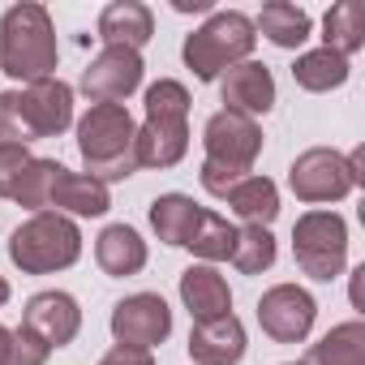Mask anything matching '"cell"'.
Listing matches in <instances>:
<instances>
[{"mask_svg": "<svg viewBox=\"0 0 365 365\" xmlns=\"http://www.w3.org/2000/svg\"><path fill=\"white\" fill-rule=\"evenodd\" d=\"M31 163H35V155H31L26 146H18V142H5V146H0V198H18L22 180H26V172H31Z\"/></svg>", "mask_w": 365, "mask_h": 365, "instance_id": "cell-28", "label": "cell"}, {"mask_svg": "<svg viewBox=\"0 0 365 365\" xmlns=\"http://www.w3.org/2000/svg\"><path fill=\"white\" fill-rule=\"evenodd\" d=\"M5 142H18V146L31 142L26 120H22V99H18V91H0V146H5Z\"/></svg>", "mask_w": 365, "mask_h": 365, "instance_id": "cell-29", "label": "cell"}, {"mask_svg": "<svg viewBox=\"0 0 365 365\" xmlns=\"http://www.w3.org/2000/svg\"><path fill=\"white\" fill-rule=\"evenodd\" d=\"M198 215H202V207L190 194H159L150 202V228H155V237L163 245H185Z\"/></svg>", "mask_w": 365, "mask_h": 365, "instance_id": "cell-22", "label": "cell"}, {"mask_svg": "<svg viewBox=\"0 0 365 365\" xmlns=\"http://www.w3.org/2000/svg\"><path fill=\"white\" fill-rule=\"evenodd\" d=\"M322 39H327L322 48L339 52L344 61L365 48V26H361V5H356V0H339V5L327 9V18H322Z\"/></svg>", "mask_w": 365, "mask_h": 365, "instance_id": "cell-25", "label": "cell"}, {"mask_svg": "<svg viewBox=\"0 0 365 365\" xmlns=\"http://www.w3.org/2000/svg\"><path fill=\"white\" fill-rule=\"evenodd\" d=\"M9 258L22 275H52L82 258V232L69 215L39 211L9 237Z\"/></svg>", "mask_w": 365, "mask_h": 365, "instance_id": "cell-5", "label": "cell"}, {"mask_svg": "<svg viewBox=\"0 0 365 365\" xmlns=\"http://www.w3.org/2000/svg\"><path fill=\"white\" fill-rule=\"evenodd\" d=\"M155 35V14L142 5V0H112V5L99 14V39L103 48H129L142 52Z\"/></svg>", "mask_w": 365, "mask_h": 365, "instance_id": "cell-17", "label": "cell"}, {"mask_svg": "<svg viewBox=\"0 0 365 365\" xmlns=\"http://www.w3.org/2000/svg\"><path fill=\"white\" fill-rule=\"evenodd\" d=\"M95 262L103 275L112 279H125V275H138L146 267V241L129 228V224H108L95 241Z\"/></svg>", "mask_w": 365, "mask_h": 365, "instance_id": "cell-19", "label": "cell"}, {"mask_svg": "<svg viewBox=\"0 0 365 365\" xmlns=\"http://www.w3.org/2000/svg\"><path fill=\"white\" fill-rule=\"evenodd\" d=\"M301 365H365V322L361 318H348V322L331 327L305 352Z\"/></svg>", "mask_w": 365, "mask_h": 365, "instance_id": "cell-21", "label": "cell"}, {"mask_svg": "<svg viewBox=\"0 0 365 365\" xmlns=\"http://www.w3.org/2000/svg\"><path fill=\"white\" fill-rule=\"evenodd\" d=\"M22 327L35 339H43L48 348H65L82 331V309H78V301L69 292H56V288L52 292H35L26 301V309H22Z\"/></svg>", "mask_w": 365, "mask_h": 365, "instance_id": "cell-14", "label": "cell"}, {"mask_svg": "<svg viewBox=\"0 0 365 365\" xmlns=\"http://www.w3.org/2000/svg\"><path fill=\"white\" fill-rule=\"evenodd\" d=\"M5 301H9V279L0 275V305H5Z\"/></svg>", "mask_w": 365, "mask_h": 365, "instance_id": "cell-36", "label": "cell"}, {"mask_svg": "<svg viewBox=\"0 0 365 365\" xmlns=\"http://www.w3.org/2000/svg\"><path fill=\"white\" fill-rule=\"evenodd\" d=\"M190 91L176 78L146 86V120L133 133L138 168H176L190 150Z\"/></svg>", "mask_w": 365, "mask_h": 365, "instance_id": "cell-1", "label": "cell"}, {"mask_svg": "<svg viewBox=\"0 0 365 365\" xmlns=\"http://www.w3.org/2000/svg\"><path fill=\"white\" fill-rule=\"evenodd\" d=\"M292 258L309 279L331 284L348 262V224H344V215L305 211L292 224Z\"/></svg>", "mask_w": 365, "mask_h": 365, "instance_id": "cell-6", "label": "cell"}, {"mask_svg": "<svg viewBox=\"0 0 365 365\" xmlns=\"http://www.w3.org/2000/svg\"><path fill=\"white\" fill-rule=\"evenodd\" d=\"M348 61L331 48H314V52H301L297 65H292V82L309 95H327V91H339L348 82Z\"/></svg>", "mask_w": 365, "mask_h": 365, "instance_id": "cell-23", "label": "cell"}, {"mask_svg": "<svg viewBox=\"0 0 365 365\" xmlns=\"http://www.w3.org/2000/svg\"><path fill=\"white\" fill-rule=\"evenodd\" d=\"M133 116L125 103H91V112L78 120V150H82V163H86V176L103 180H125L138 172V159H133Z\"/></svg>", "mask_w": 365, "mask_h": 365, "instance_id": "cell-3", "label": "cell"}, {"mask_svg": "<svg viewBox=\"0 0 365 365\" xmlns=\"http://www.w3.org/2000/svg\"><path fill=\"white\" fill-rule=\"evenodd\" d=\"M254 31H262L275 48H301L309 39V14L288 5V0H271V5H262Z\"/></svg>", "mask_w": 365, "mask_h": 365, "instance_id": "cell-24", "label": "cell"}, {"mask_svg": "<svg viewBox=\"0 0 365 365\" xmlns=\"http://www.w3.org/2000/svg\"><path fill=\"white\" fill-rule=\"evenodd\" d=\"M112 207L108 198V185L86 172H69L65 163H56L52 172V190H48V211L56 215H82V220H95Z\"/></svg>", "mask_w": 365, "mask_h": 365, "instance_id": "cell-15", "label": "cell"}, {"mask_svg": "<svg viewBox=\"0 0 365 365\" xmlns=\"http://www.w3.org/2000/svg\"><path fill=\"white\" fill-rule=\"evenodd\" d=\"M202 146H207V163H220V168L245 176L254 168V159L262 155V129H258V120L220 108L202 125Z\"/></svg>", "mask_w": 365, "mask_h": 365, "instance_id": "cell-8", "label": "cell"}, {"mask_svg": "<svg viewBox=\"0 0 365 365\" xmlns=\"http://www.w3.org/2000/svg\"><path fill=\"white\" fill-rule=\"evenodd\" d=\"M224 202H228L232 215H241L245 224H258V228H267L279 215V190H275V180L271 176H258V172L241 176L237 185L224 194Z\"/></svg>", "mask_w": 365, "mask_h": 365, "instance_id": "cell-20", "label": "cell"}, {"mask_svg": "<svg viewBox=\"0 0 365 365\" xmlns=\"http://www.w3.org/2000/svg\"><path fill=\"white\" fill-rule=\"evenodd\" d=\"M172 335V309L159 292H133L112 305V339L125 348H155Z\"/></svg>", "mask_w": 365, "mask_h": 365, "instance_id": "cell-9", "label": "cell"}, {"mask_svg": "<svg viewBox=\"0 0 365 365\" xmlns=\"http://www.w3.org/2000/svg\"><path fill=\"white\" fill-rule=\"evenodd\" d=\"M142 52H129V48H103L86 73H82V91L95 99V103H120L129 99L138 86H142Z\"/></svg>", "mask_w": 365, "mask_h": 365, "instance_id": "cell-12", "label": "cell"}, {"mask_svg": "<svg viewBox=\"0 0 365 365\" xmlns=\"http://www.w3.org/2000/svg\"><path fill=\"white\" fill-rule=\"evenodd\" d=\"M180 301H185V309L194 314V322H211V318L232 314V288L207 262H198V267H190L180 275Z\"/></svg>", "mask_w": 365, "mask_h": 365, "instance_id": "cell-18", "label": "cell"}, {"mask_svg": "<svg viewBox=\"0 0 365 365\" xmlns=\"http://www.w3.org/2000/svg\"><path fill=\"white\" fill-rule=\"evenodd\" d=\"M18 99H22V120H26L31 142L35 138H61L73 125V86L61 78L31 82L26 91H18Z\"/></svg>", "mask_w": 365, "mask_h": 365, "instance_id": "cell-11", "label": "cell"}, {"mask_svg": "<svg viewBox=\"0 0 365 365\" xmlns=\"http://www.w3.org/2000/svg\"><path fill=\"white\" fill-rule=\"evenodd\" d=\"M232 241H237V228H232L224 215L202 211L198 224H194V232H190V241H185V250H194V258H202V262L211 267V262L232 258Z\"/></svg>", "mask_w": 365, "mask_h": 365, "instance_id": "cell-26", "label": "cell"}, {"mask_svg": "<svg viewBox=\"0 0 365 365\" xmlns=\"http://www.w3.org/2000/svg\"><path fill=\"white\" fill-rule=\"evenodd\" d=\"M176 14H211V0H172Z\"/></svg>", "mask_w": 365, "mask_h": 365, "instance_id": "cell-33", "label": "cell"}, {"mask_svg": "<svg viewBox=\"0 0 365 365\" xmlns=\"http://www.w3.org/2000/svg\"><path fill=\"white\" fill-rule=\"evenodd\" d=\"M348 168H352V176H356V185H365V146H352Z\"/></svg>", "mask_w": 365, "mask_h": 365, "instance_id": "cell-32", "label": "cell"}, {"mask_svg": "<svg viewBox=\"0 0 365 365\" xmlns=\"http://www.w3.org/2000/svg\"><path fill=\"white\" fill-rule=\"evenodd\" d=\"M9 356H14V331L0 327V365H9Z\"/></svg>", "mask_w": 365, "mask_h": 365, "instance_id": "cell-34", "label": "cell"}, {"mask_svg": "<svg viewBox=\"0 0 365 365\" xmlns=\"http://www.w3.org/2000/svg\"><path fill=\"white\" fill-rule=\"evenodd\" d=\"M254 43H258L254 18H245L237 9H224V14H211L194 35H185L180 56H185V65L194 69L198 82H220L224 69L250 61Z\"/></svg>", "mask_w": 365, "mask_h": 365, "instance_id": "cell-4", "label": "cell"}, {"mask_svg": "<svg viewBox=\"0 0 365 365\" xmlns=\"http://www.w3.org/2000/svg\"><path fill=\"white\" fill-rule=\"evenodd\" d=\"M288 185L301 202H339L356 190V176L348 168V155H339L331 146H309L292 159Z\"/></svg>", "mask_w": 365, "mask_h": 365, "instance_id": "cell-7", "label": "cell"}, {"mask_svg": "<svg viewBox=\"0 0 365 365\" xmlns=\"http://www.w3.org/2000/svg\"><path fill=\"white\" fill-rule=\"evenodd\" d=\"M190 356H194V365H237L245 356V327H241V318L224 314V318H211V322H194Z\"/></svg>", "mask_w": 365, "mask_h": 365, "instance_id": "cell-16", "label": "cell"}, {"mask_svg": "<svg viewBox=\"0 0 365 365\" xmlns=\"http://www.w3.org/2000/svg\"><path fill=\"white\" fill-rule=\"evenodd\" d=\"M361 275H365V267L352 271V309H365V305H361Z\"/></svg>", "mask_w": 365, "mask_h": 365, "instance_id": "cell-35", "label": "cell"}, {"mask_svg": "<svg viewBox=\"0 0 365 365\" xmlns=\"http://www.w3.org/2000/svg\"><path fill=\"white\" fill-rule=\"evenodd\" d=\"M220 99H224V112H241L250 120L267 116L275 108V73L262 61H241L220 73Z\"/></svg>", "mask_w": 365, "mask_h": 365, "instance_id": "cell-13", "label": "cell"}, {"mask_svg": "<svg viewBox=\"0 0 365 365\" xmlns=\"http://www.w3.org/2000/svg\"><path fill=\"white\" fill-rule=\"evenodd\" d=\"M48 356H52V348L43 339H35L26 327L14 331V356H9V365H43Z\"/></svg>", "mask_w": 365, "mask_h": 365, "instance_id": "cell-30", "label": "cell"}, {"mask_svg": "<svg viewBox=\"0 0 365 365\" xmlns=\"http://www.w3.org/2000/svg\"><path fill=\"white\" fill-rule=\"evenodd\" d=\"M314 318H318V305L301 284H275L258 301V322L275 344H301Z\"/></svg>", "mask_w": 365, "mask_h": 365, "instance_id": "cell-10", "label": "cell"}, {"mask_svg": "<svg viewBox=\"0 0 365 365\" xmlns=\"http://www.w3.org/2000/svg\"><path fill=\"white\" fill-rule=\"evenodd\" d=\"M99 365H155V356H150L146 348H125V344H116Z\"/></svg>", "mask_w": 365, "mask_h": 365, "instance_id": "cell-31", "label": "cell"}, {"mask_svg": "<svg viewBox=\"0 0 365 365\" xmlns=\"http://www.w3.org/2000/svg\"><path fill=\"white\" fill-rule=\"evenodd\" d=\"M61 61V48H56V26H52V14L43 5H22L5 9L0 18V69H5L14 82H43L52 78Z\"/></svg>", "mask_w": 365, "mask_h": 365, "instance_id": "cell-2", "label": "cell"}, {"mask_svg": "<svg viewBox=\"0 0 365 365\" xmlns=\"http://www.w3.org/2000/svg\"><path fill=\"white\" fill-rule=\"evenodd\" d=\"M241 275H262L271 271L275 262V237L271 228H258V224H245L237 228V241H232V258H228Z\"/></svg>", "mask_w": 365, "mask_h": 365, "instance_id": "cell-27", "label": "cell"}]
</instances>
